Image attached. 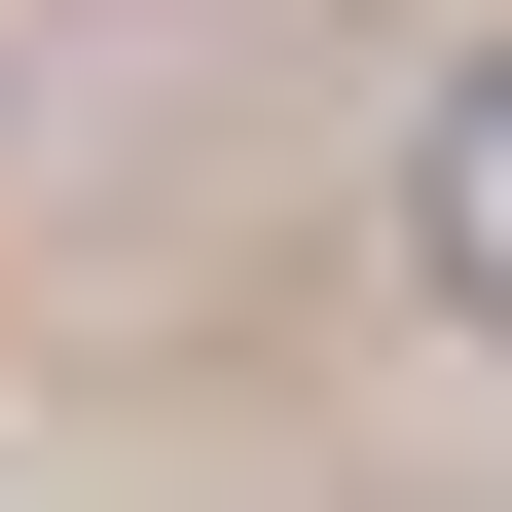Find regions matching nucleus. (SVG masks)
<instances>
[{"label": "nucleus", "mask_w": 512, "mask_h": 512, "mask_svg": "<svg viewBox=\"0 0 512 512\" xmlns=\"http://www.w3.org/2000/svg\"><path fill=\"white\" fill-rule=\"evenodd\" d=\"M439 256H476V293H512V74L439 110Z\"/></svg>", "instance_id": "obj_1"}]
</instances>
